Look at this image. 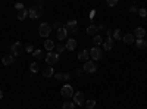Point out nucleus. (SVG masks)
<instances>
[{
    "instance_id": "f257e3e1",
    "label": "nucleus",
    "mask_w": 147,
    "mask_h": 109,
    "mask_svg": "<svg viewBox=\"0 0 147 109\" xmlns=\"http://www.w3.org/2000/svg\"><path fill=\"white\" fill-rule=\"evenodd\" d=\"M41 15H43V6H32L28 10V16L32 19H38Z\"/></svg>"
},
{
    "instance_id": "f03ea898",
    "label": "nucleus",
    "mask_w": 147,
    "mask_h": 109,
    "mask_svg": "<svg viewBox=\"0 0 147 109\" xmlns=\"http://www.w3.org/2000/svg\"><path fill=\"white\" fill-rule=\"evenodd\" d=\"M50 32H52V25H50V24L43 22L41 25L38 27V34L41 35V37H49Z\"/></svg>"
},
{
    "instance_id": "7ed1b4c3",
    "label": "nucleus",
    "mask_w": 147,
    "mask_h": 109,
    "mask_svg": "<svg viewBox=\"0 0 147 109\" xmlns=\"http://www.w3.org/2000/svg\"><path fill=\"white\" fill-rule=\"evenodd\" d=\"M82 71L87 72V74H93V72L97 71V64L94 62V60H87L82 66Z\"/></svg>"
},
{
    "instance_id": "20e7f679",
    "label": "nucleus",
    "mask_w": 147,
    "mask_h": 109,
    "mask_svg": "<svg viewBox=\"0 0 147 109\" xmlns=\"http://www.w3.org/2000/svg\"><path fill=\"white\" fill-rule=\"evenodd\" d=\"M46 62H47V65H49V66L56 65V64L59 62V55H57V53H55V52H49V55L46 56Z\"/></svg>"
},
{
    "instance_id": "39448f33",
    "label": "nucleus",
    "mask_w": 147,
    "mask_h": 109,
    "mask_svg": "<svg viewBox=\"0 0 147 109\" xmlns=\"http://www.w3.org/2000/svg\"><path fill=\"white\" fill-rule=\"evenodd\" d=\"M60 94H62L65 99H69V97L74 96V89L69 86V84H65V86L60 89Z\"/></svg>"
},
{
    "instance_id": "423d86ee",
    "label": "nucleus",
    "mask_w": 147,
    "mask_h": 109,
    "mask_svg": "<svg viewBox=\"0 0 147 109\" xmlns=\"http://www.w3.org/2000/svg\"><path fill=\"white\" fill-rule=\"evenodd\" d=\"M90 58L93 60H100L103 58V52L99 49V47H91V50H90Z\"/></svg>"
},
{
    "instance_id": "0eeeda50",
    "label": "nucleus",
    "mask_w": 147,
    "mask_h": 109,
    "mask_svg": "<svg viewBox=\"0 0 147 109\" xmlns=\"http://www.w3.org/2000/svg\"><path fill=\"white\" fill-rule=\"evenodd\" d=\"M74 103L78 105V106L84 105L85 103V94L82 91H77L75 94H74Z\"/></svg>"
},
{
    "instance_id": "6e6552de",
    "label": "nucleus",
    "mask_w": 147,
    "mask_h": 109,
    "mask_svg": "<svg viewBox=\"0 0 147 109\" xmlns=\"http://www.w3.org/2000/svg\"><path fill=\"white\" fill-rule=\"evenodd\" d=\"M24 49H25V47H24V46H22V43H19V41H16L13 46L10 47L12 55H13V56H19V55L24 52Z\"/></svg>"
},
{
    "instance_id": "1a4fd4ad",
    "label": "nucleus",
    "mask_w": 147,
    "mask_h": 109,
    "mask_svg": "<svg viewBox=\"0 0 147 109\" xmlns=\"http://www.w3.org/2000/svg\"><path fill=\"white\" fill-rule=\"evenodd\" d=\"M65 28H66L68 31H71L72 34H75V32L78 31V28H77V21H75V19H74V21H68Z\"/></svg>"
},
{
    "instance_id": "9d476101",
    "label": "nucleus",
    "mask_w": 147,
    "mask_h": 109,
    "mask_svg": "<svg viewBox=\"0 0 147 109\" xmlns=\"http://www.w3.org/2000/svg\"><path fill=\"white\" fill-rule=\"evenodd\" d=\"M66 37H68V30L65 27H60L57 30V39L62 41V40H66Z\"/></svg>"
},
{
    "instance_id": "9b49d317",
    "label": "nucleus",
    "mask_w": 147,
    "mask_h": 109,
    "mask_svg": "<svg viewBox=\"0 0 147 109\" xmlns=\"http://www.w3.org/2000/svg\"><path fill=\"white\" fill-rule=\"evenodd\" d=\"M15 56L13 55H6V56H3V59H2V62H3V65H12L15 62Z\"/></svg>"
},
{
    "instance_id": "f8f14e48",
    "label": "nucleus",
    "mask_w": 147,
    "mask_h": 109,
    "mask_svg": "<svg viewBox=\"0 0 147 109\" xmlns=\"http://www.w3.org/2000/svg\"><path fill=\"white\" fill-rule=\"evenodd\" d=\"M144 35H146V31H144V28H141V27L136 28V31H134V37H136L137 40H140V39H144Z\"/></svg>"
},
{
    "instance_id": "ddd939ff",
    "label": "nucleus",
    "mask_w": 147,
    "mask_h": 109,
    "mask_svg": "<svg viewBox=\"0 0 147 109\" xmlns=\"http://www.w3.org/2000/svg\"><path fill=\"white\" fill-rule=\"evenodd\" d=\"M113 43H115V40L112 39V37H107L105 41H103V46H105V49L106 50H110V49H113Z\"/></svg>"
},
{
    "instance_id": "4468645a",
    "label": "nucleus",
    "mask_w": 147,
    "mask_h": 109,
    "mask_svg": "<svg viewBox=\"0 0 147 109\" xmlns=\"http://www.w3.org/2000/svg\"><path fill=\"white\" fill-rule=\"evenodd\" d=\"M122 40H124L125 44H132L136 41V37H134V34H125L124 37H122Z\"/></svg>"
},
{
    "instance_id": "2eb2a0df",
    "label": "nucleus",
    "mask_w": 147,
    "mask_h": 109,
    "mask_svg": "<svg viewBox=\"0 0 147 109\" xmlns=\"http://www.w3.org/2000/svg\"><path fill=\"white\" fill-rule=\"evenodd\" d=\"M43 75H44L46 78H49V77H53V75H55V71H53V68L47 65V66L43 69Z\"/></svg>"
},
{
    "instance_id": "dca6fc26",
    "label": "nucleus",
    "mask_w": 147,
    "mask_h": 109,
    "mask_svg": "<svg viewBox=\"0 0 147 109\" xmlns=\"http://www.w3.org/2000/svg\"><path fill=\"white\" fill-rule=\"evenodd\" d=\"M88 56H90V52H87V50H82V52H80L78 53V60H81V62H87L85 59H88Z\"/></svg>"
},
{
    "instance_id": "f3484780",
    "label": "nucleus",
    "mask_w": 147,
    "mask_h": 109,
    "mask_svg": "<svg viewBox=\"0 0 147 109\" xmlns=\"http://www.w3.org/2000/svg\"><path fill=\"white\" fill-rule=\"evenodd\" d=\"M27 16H28V10H27V9H22V10H19L18 14H16V18H18L19 21H24Z\"/></svg>"
},
{
    "instance_id": "a211bd4d",
    "label": "nucleus",
    "mask_w": 147,
    "mask_h": 109,
    "mask_svg": "<svg viewBox=\"0 0 147 109\" xmlns=\"http://www.w3.org/2000/svg\"><path fill=\"white\" fill-rule=\"evenodd\" d=\"M66 49L68 50H75L77 49V41L74 40V39H69L68 43H66Z\"/></svg>"
},
{
    "instance_id": "6ab92c4d",
    "label": "nucleus",
    "mask_w": 147,
    "mask_h": 109,
    "mask_svg": "<svg viewBox=\"0 0 147 109\" xmlns=\"http://www.w3.org/2000/svg\"><path fill=\"white\" fill-rule=\"evenodd\" d=\"M55 50H56L57 55H59V53H63V52L66 50V46H63L62 43H57V44H55Z\"/></svg>"
},
{
    "instance_id": "aec40b11",
    "label": "nucleus",
    "mask_w": 147,
    "mask_h": 109,
    "mask_svg": "<svg viewBox=\"0 0 147 109\" xmlns=\"http://www.w3.org/2000/svg\"><path fill=\"white\" fill-rule=\"evenodd\" d=\"M44 47H46L49 52H53V50H55V43H53L52 40H46V41H44Z\"/></svg>"
},
{
    "instance_id": "412c9836",
    "label": "nucleus",
    "mask_w": 147,
    "mask_h": 109,
    "mask_svg": "<svg viewBox=\"0 0 147 109\" xmlns=\"http://www.w3.org/2000/svg\"><path fill=\"white\" fill-rule=\"evenodd\" d=\"M136 44H137V47H138V49H146V47H147V41H146L144 39L136 40Z\"/></svg>"
},
{
    "instance_id": "4be33fe9",
    "label": "nucleus",
    "mask_w": 147,
    "mask_h": 109,
    "mask_svg": "<svg viewBox=\"0 0 147 109\" xmlns=\"http://www.w3.org/2000/svg\"><path fill=\"white\" fill-rule=\"evenodd\" d=\"M93 43L96 44V47L99 46V44H102V43H103V39H102V35L96 34V35H94V39H93Z\"/></svg>"
},
{
    "instance_id": "5701e85b",
    "label": "nucleus",
    "mask_w": 147,
    "mask_h": 109,
    "mask_svg": "<svg viewBox=\"0 0 147 109\" xmlns=\"http://www.w3.org/2000/svg\"><path fill=\"white\" fill-rule=\"evenodd\" d=\"M30 71H31V72H38V71H40L38 62H32V64L30 65Z\"/></svg>"
},
{
    "instance_id": "b1692460",
    "label": "nucleus",
    "mask_w": 147,
    "mask_h": 109,
    "mask_svg": "<svg viewBox=\"0 0 147 109\" xmlns=\"http://www.w3.org/2000/svg\"><path fill=\"white\" fill-rule=\"evenodd\" d=\"M87 34H88V35H96V34H97V27H96V25H90V27L87 28Z\"/></svg>"
},
{
    "instance_id": "393cba45",
    "label": "nucleus",
    "mask_w": 147,
    "mask_h": 109,
    "mask_svg": "<svg viewBox=\"0 0 147 109\" xmlns=\"http://www.w3.org/2000/svg\"><path fill=\"white\" fill-rule=\"evenodd\" d=\"M121 37H124V35H122V32H121V30H115L112 39H113V40H121Z\"/></svg>"
},
{
    "instance_id": "a878e982",
    "label": "nucleus",
    "mask_w": 147,
    "mask_h": 109,
    "mask_svg": "<svg viewBox=\"0 0 147 109\" xmlns=\"http://www.w3.org/2000/svg\"><path fill=\"white\" fill-rule=\"evenodd\" d=\"M32 56H34L35 59H43V58H44V55H43L41 50H34V52H32Z\"/></svg>"
},
{
    "instance_id": "bb28decb",
    "label": "nucleus",
    "mask_w": 147,
    "mask_h": 109,
    "mask_svg": "<svg viewBox=\"0 0 147 109\" xmlns=\"http://www.w3.org/2000/svg\"><path fill=\"white\" fill-rule=\"evenodd\" d=\"M84 105H85V108H87V109H93V108L96 106V100H93V99H91V100H87Z\"/></svg>"
},
{
    "instance_id": "cd10ccee",
    "label": "nucleus",
    "mask_w": 147,
    "mask_h": 109,
    "mask_svg": "<svg viewBox=\"0 0 147 109\" xmlns=\"http://www.w3.org/2000/svg\"><path fill=\"white\" fill-rule=\"evenodd\" d=\"M74 105H75L74 102H65V103L62 105V109H74V108H75Z\"/></svg>"
},
{
    "instance_id": "c85d7f7f",
    "label": "nucleus",
    "mask_w": 147,
    "mask_h": 109,
    "mask_svg": "<svg viewBox=\"0 0 147 109\" xmlns=\"http://www.w3.org/2000/svg\"><path fill=\"white\" fill-rule=\"evenodd\" d=\"M138 7H137V5H132L131 7H129V12H132V14H138Z\"/></svg>"
},
{
    "instance_id": "c756f323",
    "label": "nucleus",
    "mask_w": 147,
    "mask_h": 109,
    "mask_svg": "<svg viewBox=\"0 0 147 109\" xmlns=\"http://www.w3.org/2000/svg\"><path fill=\"white\" fill-rule=\"evenodd\" d=\"M118 0H107V6H116Z\"/></svg>"
},
{
    "instance_id": "7c9ffc66",
    "label": "nucleus",
    "mask_w": 147,
    "mask_h": 109,
    "mask_svg": "<svg viewBox=\"0 0 147 109\" xmlns=\"http://www.w3.org/2000/svg\"><path fill=\"white\" fill-rule=\"evenodd\" d=\"M25 49H27V52H34V46H32L31 43H28V44L25 46Z\"/></svg>"
},
{
    "instance_id": "2f4dec72",
    "label": "nucleus",
    "mask_w": 147,
    "mask_h": 109,
    "mask_svg": "<svg viewBox=\"0 0 147 109\" xmlns=\"http://www.w3.org/2000/svg\"><path fill=\"white\" fill-rule=\"evenodd\" d=\"M55 78H57V80H63V72H56V74H55Z\"/></svg>"
},
{
    "instance_id": "473e14b6",
    "label": "nucleus",
    "mask_w": 147,
    "mask_h": 109,
    "mask_svg": "<svg viewBox=\"0 0 147 109\" xmlns=\"http://www.w3.org/2000/svg\"><path fill=\"white\" fill-rule=\"evenodd\" d=\"M138 15L144 18V16L147 15V10H146V9H140V10H138Z\"/></svg>"
},
{
    "instance_id": "72a5a7b5",
    "label": "nucleus",
    "mask_w": 147,
    "mask_h": 109,
    "mask_svg": "<svg viewBox=\"0 0 147 109\" xmlns=\"http://www.w3.org/2000/svg\"><path fill=\"white\" fill-rule=\"evenodd\" d=\"M15 9H16V10L19 12V10H22V9H25V7H24V5H22V3H16V5H15Z\"/></svg>"
},
{
    "instance_id": "f704fd0d",
    "label": "nucleus",
    "mask_w": 147,
    "mask_h": 109,
    "mask_svg": "<svg viewBox=\"0 0 147 109\" xmlns=\"http://www.w3.org/2000/svg\"><path fill=\"white\" fill-rule=\"evenodd\" d=\"M60 25H62V24L57 22V21H56V22H53V28H56V30H59V28H60Z\"/></svg>"
},
{
    "instance_id": "c9c22d12",
    "label": "nucleus",
    "mask_w": 147,
    "mask_h": 109,
    "mask_svg": "<svg viewBox=\"0 0 147 109\" xmlns=\"http://www.w3.org/2000/svg\"><path fill=\"white\" fill-rule=\"evenodd\" d=\"M63 80H65V81H69V80H71V74L65 72V74H63Z\"/></svg>"
},
{
    "instance_id": "e433bc0d",
    "label": "nucleus",
    "mask_w": 147,
    "mask_h": 109,
    "mask_svg": "<svg viewBox=\"0 0 147 109\" xmlns=\"http://www.w3.org/2000/svg\"><path fill=\"white\" fill-rule=\"evenodd\" d=\"M106 34H107V37H112V35H113V31L110 30V28H107V30H106Z\"/></svg>"
},
{
    "instance_id": "4c0bfd02",
    "label": "nucleus",
    "mask_w": 147,
    "mask_h": 109,
    "mask_svg": "<svg viewBox=\"0 0 147 109\" xmlns=\"http://www.w3.org/2000/svg\"><path fill=\"white\" fill-rule=\"evenodd\" d=\"M105 28H106V25H105V24H100V25L97 27V30H105Z\"/></svg>"
},
{
    "instance_id": "58836bf2",
    "label": "nucleus",
    "mask_w": 147,
    "mask_h": 109,
    "mask_svg": "<svg viewBox=\"0 0 147 109\" xmlns=\"http://www.w3.org/2000/svg\"><path fill=\"white\" fill-rule=\"evenodd\" d=\"M77 75H78V77L82 75V69H77Z\"/></svg>"
},
{
    "instance_id": "ea45409f",
    "label": "nucleus",
    "mask_w": 147,
    "mask_h": 109,
    "mask_svg": "<svg viewBox=\"0 0 147 109\" xmlns=\"http://www.w3.org/2000/svg\"><path fill=\"white\" fill-rule=\"evenodd\" d=\"M3 99V91H2V89H0V100Z\"/></svg>"
}]
</instances>
